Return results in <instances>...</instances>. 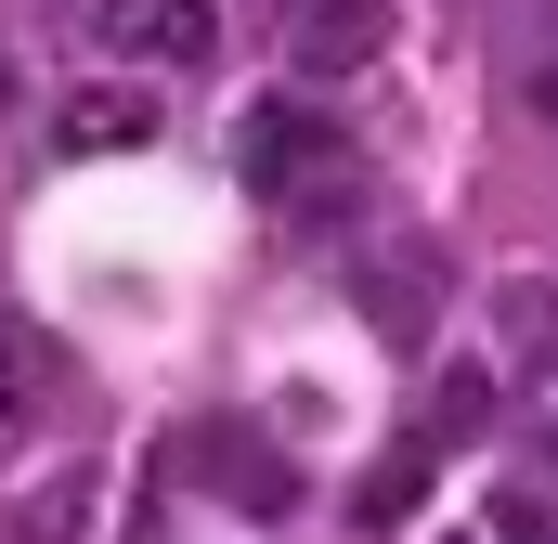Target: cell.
Masks as SVG:
<instances>
[{
	"mask_svg": "<svg viewBox=\"0 0 558 544\" xmlns=\"http://www.w3.org/2000/svg\"><path fill=\"white\" fill-rule=\"evenodd\" d=\"M234 169H247V195L260 208H286V221H325V208H351V143L325 131L312 104H260L247 131H234Z\"/></svg>",
	"mask_w": 558,
	"mask_h": 544,
	"instance_id": "1",
	"label": "cell"
},
{
	"mask_svg": "<svg viewBox=\"0 0 558 544\" xmlns=\"http://www.w3.org/2000/svg\"><path fill=\"white\" fill-rule=\"evenodd\" d=\"M0 104H13V52H0Z\"/></svg>",
	"mask_w": 558,
	"mask_h": 544,
	"instance_id": "11",
	"label": "cell"
},
{
	"mask_svg": "<svg viewBox=\"0 0 558 544\" xmlns=\"http://www.w3.org/2000/svg\"><path fill=\"white\" fill-rule=\"evenodd\" d=\"M52 143H65V156H131V143H156V91H131V78H92V91H65Z\"/></svg>",
	"mask_w": 558,
	"mask_h": 544,
	"instance_id": "3",
	"label": "cell"
},
{
	"mask_svg": "<svg viewBox=\"0 0 558 544\" xmlns=\"http://www.w3.org/2000/svg\"><path fill=\"white\" fill-rule=\"evenodd\" d=\"M533 441H546V467H558V390H546V403H533Z\"/></svg>",
	"mask_w": 558,
	"mask_h": 544,
	"instance_id": "9",
	"label": "cell"
},
{
	"mask_svg": "<svg viewBox=\"0 0 558 544\" xmlns=\"http://www.w3.org/2000/svg\"><path fill=\"white\" fill-rule=\"evenodd\" d=\"M377 26H390V0H299L286 13V52H299V78H351L377 52Z\"/></svg>",
	"mask_w": 558,
	"mask_h": 544,
	"instance_id": "2",
	"label": "cell"
},
{
	"mask_svg": "<svg viewBox=\"0 0 558 544\" xmlns=\"http://www.w3.org/2000/svg\"><path fill=\"white\" fill-rule=\"evenodd\" d=\"M78 39H105V52H156V39H169V0H78Z\"/></svg>",
	"mask_w": 558,
	"mask_h": 544,
	"instance_id": "6",
	"label": "cell"
},
{
	"mask_svg": "<svg viewBox=\"0 0 558 544\" xmlns=\"http://www.w3.org/2000/svg\"><path fill=\"white\" fill-rule=\"evenodd\" d=\"M65 390V363H52V337L26 324V311H0V403L26 415V403H52Z\"/></svg>",
	"mask_w": 558,
	"mask_h": 544,
	"instance_id": "5",
	"label": "cell"
},
{
	"mask_svg": "<svg viewBox=\"0 0 558 544\" xmlns=\"http://www.w3.org/2000/svg\"><path fill=\"white\" fill-rule=\"evenodd\" d=\"M481 428V376H441V403H428V441H468Z\"/></svg>",
	"mask_w": 558,
	"mask_h": 544,
	"instance_id": "8",
	"label": "cell"
},
{
	"mask_svg": "<svg viewBox=\"0 0 558 544\" xmlns=\"http://www.w3.org/2000/svg\"><path fill=\"white\" fill-rule=\"evenodd\" d=\"M428 467H441V441H428V428H416V441H403V454H390V467L364 480V519H377V532H390V519L416 506V480H428Z\"/></svg>",
	"mask_w": 558,
	"mask_h": 544,
	"instance_id": "7",
	"label": "cell"
},
{
	"mask_svg": "<svg viewBox=\"0 0 558 544\" xmlns=\"http://www.w3.org/2000/svg\"><path fill=\"white\" fill-rule=\"evenodd\" d=\"M182 454H195V480H208V493H234V506H260V519H274V506H299V480H286L247 428H234V441H221V428H195Z\"/></svg>",
	"mask_w": 558,
	"mask_h": 544,
	"instance_id": "4",
	"label": "cell"
},
{
	"mask_svg": "<svg viewBox=\"0 0 558 544\" xmlns=\"http://www.w3.org/2000/svg\"><path fill=\"white\" fill-rule=\"evenodd\" d=\"M533 104H546V118H558V52H546V78H533Z\"/></svg>",
	"mask_w": 558,
	"mask_h": 544,
	"instance_id": "10",
	"label": "cell"
}]
</instances>
